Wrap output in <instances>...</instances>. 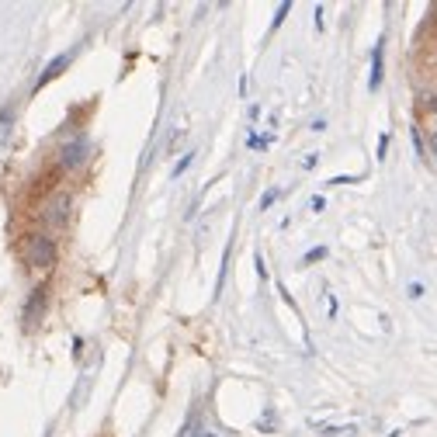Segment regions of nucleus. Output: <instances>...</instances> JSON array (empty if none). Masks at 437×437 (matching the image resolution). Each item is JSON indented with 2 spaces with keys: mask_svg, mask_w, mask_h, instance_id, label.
Masks as SVG:
<instances>
[{
  "mask_svg": "<svg viewBox=\"0 0 437 437\" xmlns=\"http://www.w3.org/2000/svg\"><path fill=\"white\" fill-rule=\"evenodd\" d=\"M25 261H28L32 268H52V264H56V243L49 237H28Z\"/></svg>",
  "mask_w": 437,
  "mask_h": 437,
  "instance_id": "obj_1",
  "label": "nucleus"
},
{
  "mask_svg": "<svg viewBox=\"0 0 437 437\" xmlns=\"http://www.w3.org/2000/svg\"><path fill=\"white\" fill-rule=\"evenodd\" d=\"M87 153H90V143H87L83 136H77V139H70V143L63 146L59 160H63V167H66V170H73V167H80V163L87 160Z\"/></svg>",
  "mask_w": 437,
  "mask_h": 437,
  "instance_id": "obj_2",
  "label": "nucleus"
},
{
  "mask_svg": "<svg viewBox=\"0 0 437 437\" xmlns=\"http://www.w3.org/2000/svg\"><path fill=\"white\" fill-rule=\"evenodd\" d=\"M66 66H70V52H66V56H56V59H52V63L45 66V73H42V77H39V83H35V90H42L45 83H52V80L59 77V73H63Z\"/></svg>",
  "mask_w": 437,
  "mask_h": 437,
  "instance_id": "obj_3",
  "label": "nucleus"
},
{
  "mask_svg": "<svg viewBox=\"0 0 437 437\" xmlns=\"http://www.w3.org/2000/svg\"><path fill=\"white\" fill-rule=\"evenodd\" d=\"M66 212H70V198L59 195V198L52 201V208H49V222H52V226H63V222H66Z\"/></svg>",
  "mask_w": 437,
  "mask_h": 437,
  "instance_id": "obj_4",
  "label": "nucleus"
},
{
  "mask_svg": "<svg viewBox=\"0 0 437 437\" xmlns=\"http://www.w3.org/2000/svg\"><path fill=\"white\" fill-rule=\"evenodd\" d=\"M382 83V45H375V59H371V80H368V87L375 90Z\"/></svg>",
  "mask_w": 437,
  "mask_h": 437,
  "instance_id": "obj_5",
  "label": "nucleus"
},
{
  "mask_svg": "<svg viewBox=\"0 0 437 437\" xmlns=\"http://www.w3.org/2000/svg\"><path fill=\"white\" fill-rule=\"evenodd\" d=\"M323 257H326V250H323V246H316V250H309V253H306V264H316V261H323Z\"/></svg>",
  "mask_w": 437,
  "mask_h": 437,
  "instance_id": "obj_6",
  "label": "nucleus"
},
{
  "mask_svg": "<svg viewBox=\"0 0 437 437\" xmlns=\"http://www.w3.org/2000/svg\"><path fill=\"white\" fill-rule=\"evenodd\" d=\"M191 160H195V157H191V153H188V157L181 160V163H177V167H174V177H177V174H184V170H188V167H191Z\"/></svg>",
  "mask_w": 437,
  "mask_h": 437,
  "instance_id": "obj_7",
  "label": "nucleus"
},
{
  "mask_svg": "<svg viewBox=\"0 0 437 437\" xmlns=\"http://www.w3.org/2000/svg\"><path fill=\"white\" fill-rule=\"evenodd\" d=\"M275 198H278V191H268V195H264V201H261V208H271V205H275Z\"/></svg>",
  "mask_w": 437,
  "mask_h": 437,
  "instance_id": "obj_8",
  "label": "nucleus"
},
{
  "mask_svg": "<svg viewBox=\"0 0 437 437\" xmlns=\"http://www.w3.org/2000/svg\"><path fill=\"white\" fill-rule=\"evenodd\" d=\"M354 181H358V177H333L330 184H333V188H340V184H354Z\"/></svg>",
  "mask_w": 437,
  "mask_h": 437,
  "instance_id": "obj_9",
  "label": "nucleus"
}]
</instances>
